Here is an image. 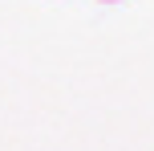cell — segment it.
Returning a JSON list of instances; mask_svg holds the SVG:
<instances>
[{"label": "cell", "instance_id": "1", "mask_svg": "<svg viewBox=\"0 0 154 151\" xmlns=\"http://www.w3.org/2000/svg\"><path fill=\"white\" fill-rule=\"evenodd\" d=\"M106 4H109V0H106Z\"/></svg>", "mask_w": 154, "mask_h": 151}]
</instances>
